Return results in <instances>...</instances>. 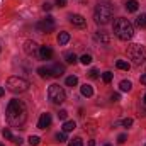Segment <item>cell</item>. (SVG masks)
<instances>
[{
    "label": "cell",
    "mask_w": 146,
    "mask_h": 146,
    "mask_svg": "<svg viewBox=\"0 0 146 146\" xmlns=\"http://www.w3.org/2000/svg\"><path fill=\"white\" fill-rule=\"evenodd\" d=\"M5 117H7V122L12 126V127H22L27 121V109H26V104L22 100H17V99H12L7 106L5 110Z\"/></svg>",
    "instance_id": "6da1fadb"
},
{
    "label": "cell",
    "mask_w": 146,
    "mask_h": 146,
    "mask_svg": "<svg viewBox=\"0 0 146 146\" xmlns=\"http://www.w3.org/2000/svg\"><path fill=\"white\" fill-rule=\"evenodd\" d=\"M112 31H114V34L119 37L121 41H129L134 36V26L127 19H124V17H119V19L114 21Z\"/></svg>",
    "instance_id": "7a4b0ae2"
},
{
    "label": "cell",
    "mask_w": 146,
    "mask_h": 146,
    "mask_svg": "<svg viewBox=\"0 0 146 146\" xmlns=\"http://www.w3.org/2000/svg\"><path fill=\"white\" fill-rule=\"evenodd\" d=\"M112 14H114V10H112L110 3H99L95 7V12H94V21L100 26H106L112 19Z\"/></svg>",
    "instance_id": "3957f363"
},
{
    "label": "cell",
    "mask_w": 146,
    "mask_h": 146,
    "mask_svg": "<svg viewBox=\"0 0 146 146\" xmlns=\"http://www.w3.org/2000/svg\"><path fill=\"white\" fill-rule=\"evenodd\" d=\"M127 56L133 60L134 65H141L146 60V48L143 44H131L127 46Z\"/></svg>",
    "instance_id": "277c9868"
},
{
    "label": "cell",
    "mask_w": 146,
    "mask_h": 146,
    "mask_svg": "<svg viewBox=\"0 0 146 146\" xmlns=\"http://www.w3.org/2000/svg\"><path fill=\"white\" fill-rule=\"evenodd\" d=\"M7 88L12 92V94H22L29 88V82L22 76H10L7 80Z\"/></svg>",
    "instance_id": "5b68a950"
},
{
    "label": "cell",
    "mask_w": 146,
    "mask_h": 146,
    "mask_svg": "<svg viewBox=\"0 0 146 146\" xmlns=\"http://www.w3.org/2000/svg\"><path fill=\"white\" fill-rule=\"evenodd\" d=\"M48 97H49V100H51L53 104H63V102L66 100V94H65L63 87H60L58 83L49 85V88H48Z\"/></svg>",
    "instance_id": "8992f818"
},
{
    "label": "cell",
    "mask_w": 146,
    "mask_h": 146,
    "mask_svg": "<svg viewBox=\"0 0 146 146\" xmlns=\"http://www.w3.org/2000/svg\"><path fill=\"white\" fill-rule=\"evenodd\" d=\"M37 31L39 33H53L54 31V19L51 15H48L46 19H42L37 24Z\"/></svg>",
    "instance_id": "52a82bcc"
},
{
    "label": "cell",
    "mask_w": 146,
    "mask_h": 146,
    "mask_svg": "<svg viewBox=\"0 0 146 146\" xmlns=\"http://www.w3.org/2000/svg\"><path fill=\"white\" fill-rule=\"evenodd\" d=\"M39 48L34 41H26L24 42V51L27 56H33V58H39Z\"/></svg>",
    "instance_id": "ba28073f"
},
{
    "label": "cell",
    "mask_w": 146,
    "mask_h": 146,
    "mask_svg": "<svg viewBox=\"0 0 146 146\" xmlns=\"http://www.w3.org/2000/svg\"><path fill=\"white\" fill-rule=\"evenodd\" d=\"M68 19H70V22H72L75 27H85V24H87L85 17H83V15H80V14H72Z\"/></svg>",
    "instance_id": "9c48e42d"
},
{
    "label": "cell",
    "mask_w": 146,
    "mask_h": 146,
    "mask_svg": "<svg viewBox=\"0 0 146 146\" xmlns=\"http://www.w3.org/2000/svg\"><path fill=\"white\" fill-rule=\"evenodd\" d=\"M49 124H51V115H49L48 112L41 114V117H39V121H37V127H39V129H46V127H49Z\"/></svg>",
    "instance_id": "30bf717a"
},
{
    "label": "cell",
    "mask_w": 146,
    "mask_h": 146,
    "mask_svg": "<svg viewBox=\"0 0 146 146\" xmlns=\"http://www.w3.org/2000/svg\"><path fill=\"white\" fill-rule=\"evenodd\" d=\"M39 58L41 60H51L53 58V49L49 46H41L39 48Z\"/></svg>",
    "instance_id": "8fae6325"
},
{
    "label": "cell",
    "mask_w": 146,
    "mask_h": 146,
    "mask_svg": "<svg viewBox=\"0 0 146 146\" xmlns=\"http://www.w3.org/2000/svg\"><path fill=\"white\" fill-rule=\"evenodd\" d=\"M49 72H51V76H61L65 73V66L60 65V63H53L49 66Z\"/></svg>",
    "instance_id": "7c38bea8"
},
{
    "label": "cell",
    "mask_w": 146,
    "mask_h": 146,
    "mask_svg": "<svg viewBox=\"0 0 146 146\" xmlns=\"http://www.w3.org/2000/svg\"><path fill=\"white\" fill-rule=\"evenodd\" d=\"M95 37H97V41H100L104 44H109V41H110L109 33H106V31H97L95 33Z\"/></svg>",
    "instance_id": "4fadbf2b"
},
{
    "label": "cell",
    "mask_w": 146,
    "mask_h": 146,
    "mask_svg": "<svg viewBox=\"0 0 146 146\" xmlns=\"http://www.w3.org/2000/svg\"><path fill=\"white\" fill-rule=\"evenodd\" d=\"M68 41H70V34H68L66 31H61V33L58 34V44H60V46H65Z\"/></svg>",
    "instance_id": "5bb4252c"
},
{
    "label": "cell",
    "mask_w": 146,
    "mask_h": 146,
    "mask_svg": "<svg viewBox=\"0 0 146 146\" xmlns=\"http://www.w3.org/2000/svg\"><path fill=\"white\" fill-rule=\"evenodd\" d=\"M80 92H82L83 97H92V95H94V88H92L90 85H87V83L80 87Z\"/></svg>",
    "instance_id": "9a60e30c"
},
{
    "label": "cell",
    "mask_w": 146,
    "mask_h": 146,
    "mask_svg": "<svg viewBox=\"0 0 146 146\" xmlns=\"http://www.w3.org/2000/svg\"><path fill=\"white\" fill-rule=\"evenodd\" d=\"M37 73L41 78H51V72H49V66H39Z\"/></svg>",
    "instance_id": "2e32d148"
},
{
    "label": "cell",
    "mask_w": 146,
    "mask_h": 146,
    "mask_svg": "<svg viewBox=\"0 0 146 146\" xmlns=\"http://www.w3.org/2000/svg\"><path fill=\"white\" fill-rule=\"evenodd\" d=\"M138 0H127L126 2V9H127V12H136L138 10Z\"/></svg>",
    "instance_id": "e0dca14e"
},
{
    "label": "cell",
    "mask_w": 146,
    "mask_h": 146,
    "mask_svg": "<svg viewBox=\"0 0 146 146\" xmlns=\"http://www.w3.org/2000/svg\"><path fill=\"white\" fill-rule=\"evenodd\" d=\"M75 127H76L75 121H65V122H63V133H70Z\"/></svg>",
    "instance_id": "ac0fdd59"
},
{
    "label": "cell",
    "mask_w": 146,
    "mask_h": 146,
    "mask_svg": "<svg viewBox=\"0 0 146 146\" xmlns=\"http://www.w3.org/2000/svg\"><path fill=\"white\" fill-rule=\"evenodd\" d=\"M115 66H117L119 70H124V72H129V68H131V65H129L127 61H124V60H117Z\"/></svg>",
    "instance_id": "d6986e66"
},
{
    "label": "cell",
    "mask_w": 146,
    "mask_h": 146,
    "mask_svg": "<svg viewBox=\"0 0 146 146\" xmlns=\"http://www.w3.org/2000/svg\"><path fill=\"white\" fill-rule=\"evenodd\" d=\"M119 88H121L122 92H129V90L133 88V83H131L129 80H122V82L119 83Z\"/></svg>",
    "instance_id": "ffe728a7"
},
{
    "label": "cell",
    "mask_w": 146,
    "mask_h": 146,
    "mask_svg": "<svg viewBox=\"0 0 146 146\" xmlns=\"http://www.w3.org/2000/svg\"><path fill=\"white\" fill-rule=\"evenodd\" d=\"M136 26L141 27V29H146V15L145 14H141V15L136 17Z\"/></svg>",
    "instance_id": "44dd1931"
},
{
    "label": "cell",
    "mask_w": 146,
    "mask_h": 146,
    "mask_svg": "<svg viewBox=\"0 0 146 146\" xmlns=\"http://www.w3.org/2000/svg\"><path fill=\"white\" fill-rule=\"evenodd\" d=\"M65 60H66V63H70V65H73V63H76V54L75 53H66L65 54Z\"/></svg>",
    "instance_id": "7402d4cb"
},
{
    "label": "cell",
    "mask_w": 146,
    "mask_h": 146,
    "mask_svg": "<svg viewBox=\"0 0 146 146\" xmlns=\"http://www.w3.org/2000/svg\"><path fill=\"white\" fill-rule=\"evenodd\" d=\"M78 83V78L75 76V75H70V76H66V85L68 87H75Z\"/></svg>",
    "instance_id": "603a6c76"
},
{
    "label": "cell",
    "mask_w": 146,
    "mask_h": 146,
    "mask_svg": "<svg viewBox=\"0 0 146 146\" xmlns=\"http://www.w3.org/2000/svg\"><path fill=\"white\" fill-rule=\"evenodd\" d=\"M80 63H82V65H85V66H87V65H90V63H92V56L85 53V54L80 58Z\"/></svg>",
    "instance_id": "cb8c5ba5"
},
{
    "label": "cell",
    "mask_w": 146,
    "mask_h": 146,
    "mask_svg": "<svg viewBox=\"0 0 146 146\" xmlns=\"http://www.w3.org/2000/svg\"><path fill=\"white\" fill-rule=\"evenodd\" d=\"M68 146H83V141H82V138H73L68 143Z\"/></svg>",
    "instance_id": "d4e9b609"
},
{
    "label": "cell",
    "mask_w": 146,
    "mask_h": 146,
    "mask_svg": "<svg viewBox=\"0 0 146 146\" xmlns=\"http://www.w3.org/2000/svg\"><path fill=\"white\" fill-rule=\"evenodd\" d=\"M2 136L5 138V139H12L14 136H12V133H10V129L9 127H5V129H2Z\"/></svg>",
    "instance_id": "484cf974"
},
{
    "label": "cell",
    "mask_w": 146,
    "mask_h": 146,
    "mask_svg": "<svg viewBox=\"0 0 146 146\" xmlns=\"http://www.w3.org/2000/svg\"><path fill=\"white\" fill-rule=\"evenodd\" d=\"M54 138H56V141H58V143H63V141H66V133H63V131H61V133H58Z\"/></svg>",
    "instance_id": "4316f807"
},
{
    "label": "cell",
    "mask_w": 146,
    "mask_h": 146,
    "mask_svg": "<svg viewBox=\"0 0 146 146\" xmlns=\"http://www.w3.org/2000/svg\"><path fill=\"white\" fill-rule=\"evenodd\" d=\"M27 141H29V145H31V146H36V145H39V141H41V139H39V136H29V139H27Z\"/></svg>",
    "instance_id": "83f0119b"
},
{
    "label": "cell",
    "mask_w": 146,
    "mask_h": 146,
    "mask_svg": "<svg viewBox=\"0 0 146 146\" xmlns=\"http://www.w3.org/2000/svg\"><path fill=\"white\" fill-rule=\"evenodd\" d=\"M102 80H104L106 83H110V82H112V73H110V72L102 73Z\"/></svg>",
    "instance_id": "f1b7e54d"
},
{
    "label": "cell",
    "mask_w": 146,
    "mask_h": 146,
    "mask_svg": "<svg viewBox=\"0 0 146 146\" xmlns=\"http://www.w3.org/2000/svg\"><path fill=\"white\" fill-rule=\"evenodd\" d=\"M121 124H122L124 127H129V126L133 124V119H131V117H126V119H122V122H121Z\"/></svg>",
    "instance_id": "f546056e"
},
{
    "label": "cell",
    "mask_w": 146,
    "mask_h": 146,
    "mask_svg": "<svg viewBox=\"0 0 146 146\" xmlns=\"http://www.w3.org/2000/svg\"><path fill=\"white\" fill-rule=\"evenodd\" d=\"M88 76H90L92 80H95V78H99V72H97L95 68H92V70L88 72Z\"/></svg>",
    "instance_id": "4dcf8cb0"
},
{
    "label": "cell",
    "mask_w": 146,
    "mask_h": 146,
    "mask_svg": "<svg viewBox=\"0 0 146 146\" xmlns=\"http://www.w3.org/2000/svg\"><path fill=\"white\" fill-rule=\"evenodd\" d=\"M58 117H60L61 121H66V117H68V112H66V110H60V112H58Z\"/></svg>",
    "instance_id": "1f68e13d"
},
{
    "label": "cell",
    "mask_w": 146,
    "mask_h": 146,
    "mask_svg": "<svg viewBox=\"0 0 146 146\" xmlns=\"http://www.w3.org/2000/svg\"><path fill=\"white\" fill-rule=\"evenodd\" d=\"M126 139H127V136H126V134H119V136H117V143H121V145H122V143H126Z\"/></svg>",
    "instance_id": "d6a6232c"
},
{
    "label": "cell",
    "mask_w": 146,
    "mask_h": 146,
    "mask_svg": "<svg viewBox=\"0 0 146 146\" xmlns=\"http://www.w3.org/2000/svg\"><path fill=\"white\" fill-rule=\"evenodd\" d=\"M51 7H53V5H51L49 2H44V3H42V9H44V10H51Z\"/></svg>",
    "instance_id": "836d02e7"
},
{
    "label": "cell",
    "mask_w": 146,
    "mask_h": 146,
    "mask_svg": "<svg viewBox=\"0 0 146 146\" xmlns=\"http://www.w3.org/2000/svg\"><path fill=\"white\" fill-rule=\"evenodd\" d=\"M12 141H14V143H15V145H22V138H12Z\"/></svg>",
    "instance_id": "e575fe53"
},
{
    "label": "cell",
    "mask_w": 146,
    "mask_h": 146,
    "mask_svg": "<svg viewBox=\"0 0 146 146\" xmlns=\"http://www.w3.org/2000/svg\"><path fill=\"white\" fill-rule=\"evenodd\" d=\"M139 82H141L143 85H146V73H145V75H141V76H139Z\"/></svg>",
    "instance_id": "d590c367"
},
{
    "label": "cell",
    "mask_w": 146,
    "mask_h": 146,
    "mask_svg": "<svg viewBox=\"0 0 146 146\" xmlns=\"http://www.w3.org/2000/svg\"><path fill=\"white\" fill-rule=\"evenodd\" d=\"M56 3H58L60 7H65V5H66V2H65V0H56Z\"/></svg>",
    "instance_id": "8d00e7d4"
},
{
    "label": "cell",
    "mask_w": 146,
    "mask_h": 146,
    "mask_svg": "<svg viewBox=\"0 0 146 146\" xmlns=\"http://www.w3.org/2000/svg\"><path fill=\"white\" fill-rule=\"evenodd\" d=\"M112 100H114V102L119 100V94H112Z\"/></svg>",
    "instance_id": "74e56055"
},
{
    "label": "cell",
    "mask_w": 146,
    "mask_h": 146,
    "mask_svg": "<svg viewBox=\"0 0 146 146\" xmlns=\"http://www.w3.org/2000/svg\"><path fill=\"white\" fill-rule=\"evenodd\" d=\"M3 92H5V90H3V87H0V97L3 95Z\"/></svg>",
    "instance_id": "f35d334b"
},
{
    "label": "cell",
    "mask_w": 146,
    "mask_h": 146,
    "mask_svg": "<svg viewBox=\"0 0 146 146\" xmlns=\"http://www.w3.org/2000/svg\"><path fill=\"white\" fill-rule=\"evenodd\" d=\"M88 146H95V141H88Z\"/></svg>",
    "instance_id": "ab89813d"
},
{
    "label": "cell",
    "mask_w": 146,
    "mask_h": 146,
    "mask_svg": "<svg viewBox=\"0 0 146 146\" xmlns=\"http://www.w3.org/2000/svg\"><path fill=\"white\" fill-rule=\"evenodd\" d=\"M143 100H145V104H146V94H145V97H143Z\"/></svg>",
    "instance_id": "60d3db41"
},
{
    "label": "cell",
    "mask_w": 146,
    "mask_h": 146,
    "mask_svg": "<svg viewBox=\"0 0 146 146\" xmlns=\"http://www.w3.org/2000/svg\"><path fill=\"white\" fill-rule=\"evenodd\" d=\"M106 146H110V145H106Z\"/></svg>",
    "instance_id": "b9f144b4"
},
{
    "label": "cell",
    "mask_w": 146,
    "mask_h": 146,
    "mask_svg": "<svg viewBox=\"0 0 146 146\" xmlns=\"http://www.w3.org/2000/svg\"><path fill=\"white\" fill-rule=\"evenodd\" d=\"M0 146H3V145H0Z\"/></svg>",
    "instance_id": "7bdbcfd3"
},
{
    "label": "cell",
    "mask_w": 146,
    "mask_h": 146,
    "mask_svg": "<svg viewBox=\"0 0 146 146\" xmlns=\"http://www.w3.org/2000/svg\"><path fill=\"white\" fill-rule=\"evenodd\" d=\"M145 146H146V145H145Z\"/></svg>",
    "instance_id": "ee69618b"
}]
</instances>
